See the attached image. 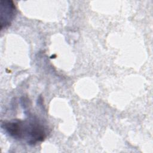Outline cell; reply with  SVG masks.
Wrapping results in <instances>:
<instances>
[{
  "label": "cell",
  "instance_id": "cell-2",
  "mask_svg": "<svg viewBox=\"0 0 153 153\" xmlns=\"http://www.w3.org/2000/svg\"><path fill=\"white\" fill-rule=\"evenodd\" d=\"M16 14V7L11 1H1V29L10 25Z\"/></svg>",
  "mask_w": 153,
  "mask_h": 153
},
{
  "label": "cell",
  "instance_id": "cell-1",
  "mask_svg": "<svg viewBox=\"0 0 153 153\" xmlns=\"http://www.w3.org/2000/svg\"><path fill=\"white\" fill-rule=\"evenodd\" d=\"M2 128L16 139H25L29 144L34 145L45 138L46 128L37 118L4 122Z\"/></svg>",
  "mask_w": 153,
  "mask_h": 153
}]
</instances>
